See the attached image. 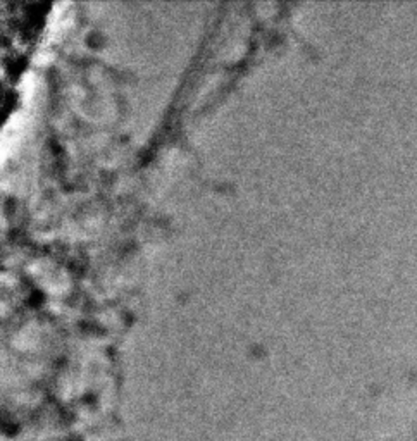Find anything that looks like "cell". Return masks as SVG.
Instances as JSON below:
<instances>
[{"label": "cell", "mask_w": 417, "mask_h": 441, "mask_svg": "<svg viewBox=\"0 0 417 441\" xmlns=\"http://www.w3.org/2000/svg\"><path fill=\"white\" fill-rule=\"evenodd\" d=\"M23 126H25L23 125V116L19 114V112L11 116L7 125L4 126V131H2V156L4 157L9 156V154L14 150V147H16L19 137H21V133H23Z\"/></svg>", "instance_id": "cell-1"}]
</instances>
